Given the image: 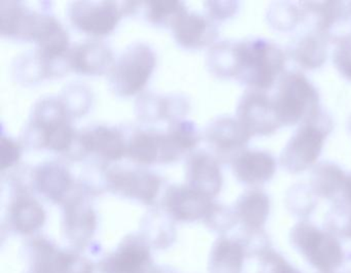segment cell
Wrapping results in <instances>:
<instances>
[{"label":"cell","mask_w":351,"mask_h":273,"mask_svg":"<svg viewBox=\"0 0 351 273\" xmlns=\"http://www.w3.org/2000/svg\"><path fill=\"white\" fill-rule=\"evenodd\" d=\"M235 79L252 90L266 91L282 73V51L264 38L235 43Z\"/></svg>","instance_id":"obj_1"},{"label":"cell","mask_w":351,"mask_h":273,"mask_svg":"<svg viewBox=\"0 0 351 273\" xmlns=\"http://www.w3.org/2000/svg\"><path fill=\"white\" fill-rule=\"evenodd\" d=\"M291 246L318 273H351L346 267L347 252L340 238L320 229L307 219L293 226L289 234Z\"/></svg>","instance_id":"obj_2"},{"label":"cell","mask_w":351,"mask_h":273,"mask_svg":"<svg viewBox=\"0 0 351 273\" xmlns=\"http://www.w3.org/2000/svg\"><path fill=\"white\" fill-rule=\"evenodd\" d=\"M332 130V119L322 110L302 123L281 152L280 165L283 169L297 174L314 167Z\"/></svg>","instance_id":"obj_3"},{"label":"cell","mask_w":351,"mask_h":273,"mask_svg":"<svg viewBox=\"0 0 351 273\" xmlns=\"http://www.w3.org/2000/svg\"><path fill=\"white\" fill-rule=\"evenodd\" d=\"M273 102L281 126L304 123L322 110L317 89L299 71L282 75Z\"/></svg>","instance_id":"obj_4"},{"label":"cell","mask_w":351,"mask_h":273,"mask_svg":"<svg viewBox=\"0 0 351 273\" xmlns=\"http://www.w3.org/2000/svg\"><path fill=\"white\" fill-rule=\"evenodd\" d=\"M157 65L151 47L136 44L127 49L110 71V85L118 95L130 97L145 89Z\"/></svg>","instance_id":"obj_5"},{"label":"cell","mask_w":351,"mask_h":273,"mask_svg":"<svg viewBox=\"0 0 351 273\" xmlns=\"http://www.w3.org/2000/svg\"><path fill=\"white\" fill-rule=\"evenodd\" d=\"M18 36L36 43L38 54L50 64L62 58L69 51V34L52 16L26 12Z\"/></svg>","instance_id":"obj_6"},{"label":"cell","mask_w":351,"mask_h":273,"mask_svg":"<svg viewBox=\"0 0 351 273\" xmlns=\"http://www.w3.org/2000/svg\"><path fill=\"white\" fill-rule=\"evenodd\" d=\"M69 16L73 27L88 36L101 38L116 29L123 11L112 1H77L69 8Z\"/></svg>","instance_id":"obj_7"},{"label":"cell","mask_w":351,"mask_h":273,"mask_svg":"<svg viewBox=\"0 0 351 273\" xmlns=\"http://www.w3.org/2000/svg\"><path fill=\"white\" fill-rule=\"evenodd\" d=\"M237 120L252 136L274 134L281 125L277 118L274 102L265 92L250 89L240 99Z\"/></svg>","instance_id":"obj_8"},{"label":"cell","mask_w":351,"mask_h":273,"mask_svg":"<svg viewBox=\"0 0 351 273\" xmlns=\"http://www.w3.org/2000/svg\"><path fill=\"white\" fill-rule=\"evenodd\" d=\"M301 7L315 15L316 32L326 42L338 45L351 40V13L346 3H305Z\"/></svg>","instance_id":"obj_9"},{"label":"cell","mask_w":351,"mask_h":273,"mask_svg":"<svg viewBox=\"0 0 351 273\" xmlns=\"http://www.w3.org/2000/svg\"><path fill=\"white\" fill-rule=\"evenodd\" d=\"M213 199L189 187H171L164 197V206L176 221L205 219L213 209Z\"/></svg>","instance_id":"obj_10"},{"label":"cell","mask_w":351,"mask_h":273,"mask_svg":"<svg viewBox=\"0 0 351 273\" xmlns=\"http://www.w3.org/2000/svg\"><path fill=\"white\" fill-rule=\"evenodd\" d=\"M232 170L238 182L258 187L272 180L276 174L277 162L269 152L245 150L232 161Z\"/></svg>","instance_id":"obj_11"},{"label":"cell","mask_w":351,"mask_h":273,"mask_svg":"<svg viewBox=\"0 0 351 273\" xmlns=\"http://www.w3.org/2000/svg\"><path fill=\"white\" fill-rule=\"evenodd\" d=\"M112 190L128 198L151 204L159 194V176L139 170H114L108 174Z\"/></svg>","instance_id":"obj_12"},{"label":"cell","mask_w":351,"mask_h":273,"mask_svg":"<svg viewBox=\"0 0 351 273\" xmlns=\"http://www.w3.org/2000/svg\"><path fill=\"white\" fill-rule=\"evenodd\" d=\"M252 137L237 119L230 117L217 119L206 131V139L211 147L232 161L245 151Z\"/></svg>","instance_id":"obj_13"},{"label":"cell","mask_w":351,"mask_h":273,"mask_svg":"<svg viewBox=\"0 0 351 273\" xmlns=\"http://www.w3.org/2000/svg\"><path fill=\"white\" fill-rule=\"evenodd\" d=\"M127 155L141 165L174 161L178 158L168 141L167 135L152 131L135 133L127 145Z\"/></svg>","instance_id":"obj_14"},{"label":"cell","mask_w":351,"mask_h":273,"mask_svg":"<svg viewBox=\"0 0 351 273\" xmlns=\"http://www.w3.org/2000/svg\"><path fill=\"white\" fill-rule=\"evenodd\" d=\"M69 67L84 75H101L114 67V56L106 45L87 42L73 49L69 55Z\"/></svg>","instance_id":"obj_15"},{"label":"cell","mask_w":351,"mask_h":273,"mask_svg":"<svg viewBox=\"0 0 351 273\" xmlns=\"http://www.w3.org/2000/svg\"><path fill=\"white\" fill-rule=\"evenodd\" d=\"M174 38L184 49L202 48L217 38V30L210 22L198 14L182 13L171 25Z\"/></svg>","instance_id":"obj_16"},{"label":"cell","mask_w":351,"mask_h":273,"mask_svg":"<svg viewBox=\"0 0 351 273\" xmlns=\"http://www.w3.org/2000/svg\"><path fill=\"white\" fill-rule=\"evenodd\" d=\"M82 150L108 161H118L127 154L124 135L116 128L98 126L84 132L79 139Z\"/></svg>","instance_id":"obj_17"},{"label":"cell","mask_w":351,"mask_h":273,"mask_svg":"<svg viewBox=\"0 0 351 273\" xmlns=\"http://www.w3.org/2000/svg\"><path fill=\"white\" fill-rule=\"evenodd\" d=\"M188 178L191 188L210 199L221 192L223 174L219 162L207 153L195 154L188 164Z\"/></svg>","instance_id":"obj_18"},{"label":"cell","mask_w":351,"mask_h":273,"mask_svg":"<svg viewBox=\"0 0 351 273\" xmlns=\"http://www.w3.org/2000/svg\"><path fill=\"white\" fill-rule=\"evenodd\" d=\"M270 197L260 189L247 190L238 198L235 213L243 231L258 232L264 230L270 215Z\"/></svg>","instance_id":"obj_19"},{"label":"cell","mask_w":351,"mask_h":273,"mask_svg":"<svg viewBox=\"0 0 351 273\" xmlns=\"http://www.w3.org/2000/svg\"><path fill=\"white\" fill-rule=\"evenodd\" d=\"M247 257L250 252L242 238H219L211 252L209 270L210 273H241Z\"/></svg>","instance_id":"obj_20"},{"label":"cell","mask_w":351,"mask_h":273,"mask_svg":"<svg viewBox=\"0 0 351 273\" xmlns=\"http://www.w3.org/2000/svg\"><path fill=\"white\" fill-rule=\"evenodd\" d=\"M64 224L67 236L75 244H83L93 235L97 219L93 209L83 199L77 198L67 203Z\"/></svg>","instance_id":"obj_21"},{"label":"cell","mask_w":351,"mask_h":273,"mask_svg":"<svg viewBox=\"0 0 351 273\" xmlns=\"http://www.w3.org/2000/svg\"><path fill=\"white\" fill-rule=\"evenodd\" d=\"M151 265L147 246L131 240L108 260L106 269L110 273H156Z\"/></svg>","instance_id":"obj_22"},{"label":"cell","mask_w":351,"mask_h":273,"mask_svg":"<svg viewBox=\"0 0 351 273\" xmlns=\"http://www.w3.org/2000/svg\"><path fill=\"white\" fill-rule=\"evenodd\" d=\"M36 184L47 198L61 202L71 191L73 180L66 168L58 163H48L36 170Z\"/></svg>","instance_id":"obj_23"},{"label":"cell","mask_w":351,"mask_h":273,"mask_svg":"<svg viewBox=\"0 0 351 273\" xmlns=\"http://www.w3.org/2000/svg\"><path fill=\"white\" fill-rule=\"evenodd\" d=\"M346 176L337 164L320 162L312 169L309 186L315 196L334 201L342 191Z\"/></svg>","instance_id":"obj_24"},{"label":"cell","mask_w":351,"mask_h":273,"mask_svg":"<svg viewBox=\"0 0 351 273\" xmlns=\"http://www.w3.org/2000/svg\"><path fill=\"white\" fill-rule=\"evenodd\" d=\"M46 221L44 207L29 196H19L11 206V223L16 231L23 234L38 231Z\"/></svg>","instance_id":"obj_25"},{"label":"cell","mask_w":351,"mask_h":273,"mask_svg":"<svg viewBox=\"0 0 351 273\" xmlns=\"http://www.w3.org/2000/svg\"><path fill=\"white\" fill-rule=\"evenodd\" d=\"M291 55L304 69H319L326 60V40L317 32L306 34L293 45Z\"/></svg>","instance_id":"obj_26"},{"label":"cell","mask_w":351,"mask_h":273,"mask_svg":"<svg viewBox=\"0 0 351 273\" xmlns=\"http://www.w3.org/2000/svg\"><path fill=\"white\" fill-rule=\"evenodd\" d=\"M40 133L43 147L53 152H66L73 147L75 139V130L71 124V118L55 121L40 127H34Z\"/></svg>","instance_id":"obj_27"},{"label":"cell","mask_w":351,"mask_h":273,"mask_svg":"<svg viewBox=\"0 0 351 273\" xmlns=\"http://www.w3.org/2000/svg\"><path fill=\"white\" fill-rule=\"evenodd\" d=\"M208 65L210 71L219 78H235V44L221 43L213 47L209 53Z\"/></svg>","instance_id":"obj_28"},{"label":"cell","mask_w":351,"mask_h":273,"mask_svg":"<svg viewBox=\"0 0 351 273\" xmlns=\"http://www.w3.org/2000/svg\"><path fill=\"white\" fill-rule=\"evenodd\" d=\"M304 14V10L300 11L299 8L293 3H277L271 5L267 19L274 29L289 32L299 24Z\"/></svg>","instance_id":"obj_29"},{"label":"cell","mask_w":351,"mask_h":273,"mask_svg":"<svg viewBox=\"0 0 351 273\" xmlns=\"http://www.w3.org/2000/svg\"><path fill=\"white\" fill-rule=\"evenodd\" d=\"M324 229L340 239L351 240V206L334 201L324 219Z\"/></svg>","instance_id":"obj_30"},{"label":"cell","mask_w":351,"mask_h":273,"mask_svg":"<svg viewBox=\"0 0 351 273\" xmlns=\"http://www.w3.org/2000/svg\"><path fill=\"white\" fill-rule=\"evenodd\" d=\"M167 137L172 147L180 156L184 152L195 149L200 139L196 127L189 121L176 122L172 126L171 130L168 132Z\"/></svg>","instance_id":"obj_31"},{"label":"cell","mask_w":351,"mask_h":273,"mask_svg":"<svg viewBox=\"0 0 351 273\" xmlns=\"http://www.w3.org/2000/svg\"><path fill=\"white\" fill-rule=\"evenodd\" d=\"M147 18L155 25H172L186 11L180 1H149L147 3Z\"/></svg>","instance_id":"obj_32"},{"label":"cell","mask_w":351,"mask_h":273,"mask_svg":"<svg viewBox=\"0 0 351 273\" xmlns=\"http://www.w3.org/2000/svg\"><path fill=\"white\" fill-rule=\"evenodd\" d=\"M287 206L298 217H307L316 206L314 193L305 185H295L287 193Z\"/></svg>","instance_id":"obj_33"},{"label":"cell","mask_w":351,"mask_h":273,"mask_svg":"<svg viewBox=\"0 0 351 273\" xmlns=\"http://www.w3.org/2000/svg\"><path fill=\"white\" fill-rule=\"evenodd\" d=\"M63 106L69 117H82L89 110L92 104V94L84 86L73 85L63 94Z\"/></svg>","instance_id":"obj_34"},{"label":"cell","mask_w":351,"mask_h":273,"mask_svg":"<svg viewBox=\"0 0 351 273\" xmlns=\"http://www.w3.org/2000/svg\"><path fill=\"white\" fill-rule=\"evenodd\" d=\"M25 13V10L20 3H15V1L1 3L0 5L1 34L8 38L17 36Z\"/></svg>","instance_id":"obj_35"},{"label":"cell","mask_w":351,"mask_h":273,"mask_svg":"<svg viewBox=\"0 0 351 273\" xmlns=\"http://www.w3.org/2000/svg\"><path fill=\"white\" fill-rule=\"evenodd\" d=\"M256 258L260 265L258 273H302L272 246L263 250Z\"/></svg>","instance_id":"obj_36"},{"label":"cell","mask_w":351,"mask_h":273,"mask_svg":"<svg viewBox=\"0 0 351 273\" xmlns=\"http://www.w3.org/2000/svg\"><path fill=\"white\" fill-rule=\"evenodd\" d=\"M205 219L213 229L219 232L228 231L234 225H236V223H238L235 211H231L227 207L219 206L217 204H213V209L209 211Z\"/></svg>","instance_id":"obj_37"},{"label":"cell","mask_w":351,"mask_h":273,"mask_svg":"<svg viewBox=\"0 0 351 273\" xmlns=\"http://www.w3.org/2000/svg\"><path fill=\"white\" fill-rule=\"evenodd\" d=\"M332 63L344 79L351 81V40L337 45Z\"/></svg>","instance_id":"obj_38"},{"label":"cell","mask_w":351,"mask_h":273,"mask_svg":"<svg viewBox=\"0 0 351 273\" xmlns=\"http://www.w3.org/2000/svg\"><path fill=\"white\" fill-rule=\"evenodd\" d=\"M21 147L17 141L10 137L3 136L0 145V157H1V169L13 167L21 158Z\"/></svg>","instance_id":"obj_39"},{"label":"cell","mask_w":351,"mask_h":273,"mask_svg":"<svg viewBox=\"0 0 351 273\" xmlns=\"http://www.w3.org/2000/svg\"><path fill=\"white\" fill-rule=\"evenodd\" d=\"M211 19L215 21H225L235 15L239 5L234 1H209L205 3Z\"/></svg>","instance_id":"obj_40"},{"label":"cell","mask_w":351,"mask_h":273,"mask_svg":"<svg viewBox=\"0 0 351 273\" xmlns=\"http://www.w3.org/2000/svg\"><path fill=\"white\" fill-rule=\"evenodd\" d=\"M334 201H340V202L345 203V204L351 206V174H347L344 185H343L342 191H341L338 198Z\"/></svg>","instance_id":"obj_41"},{"label":"cell","mask_w":351,"mask_h":273,"mask_svg":"<svg viewBox=\"0 0 351 273\" xmlns=\"http://www.w3.org/2000/svg\"><path fill=\"white\" fill-rule=\"evenodd\" d=\"M347 8H348L349 12L351 13V3H346Z\"/></svg>","instance_id":"obj_42"},{"label":"cell","mask_w":351,"mask_h":273,"mask_svg":"<svg viewBox=\"0 0 351 273\" xmlns=\"http://www.w3.org/2000/svg\"><path fill=\"white\" fill-rule=\"evenodd\" d=\"M349 129H350L351 131V116L350 118H349Z\"/></svg>","instance_id":"obj_43"}]
</instances>
